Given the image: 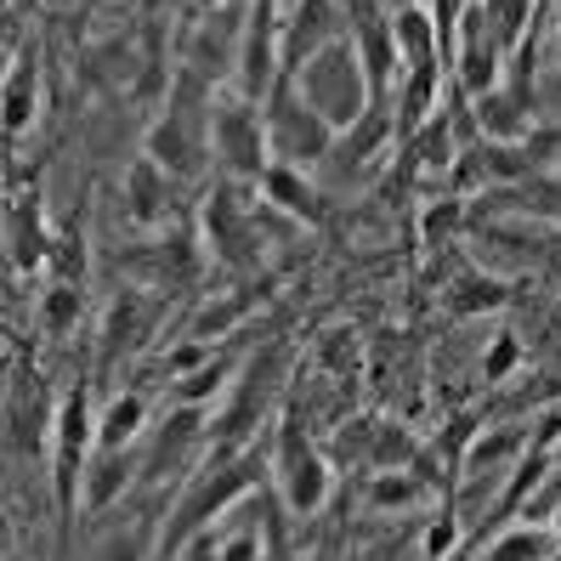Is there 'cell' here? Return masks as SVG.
I'll list each match as a JSON object with an SVG mask.
<instances>
[{
    "label": "cell",
    "mask_w": 561,
    "mask_h": 561,
    "mask_svg": "<svg viewBox=\"0 0 561 561\" xmlns=\"http://www.w3.org/2000/svg\"><path fill=\"white\" fill-rule=\"evenodd\" d=\"M261 477H273V466L255 448L250 454H233V459H227V454H205V466L193 471V477H182L171 522H164V534H159V561H176L187 539L210 534L216 516H227L239 500H250Z\"/></svg>",
    "instance_id": "cell-1"
},
{
    "label": "cell",
    "mask_w": 561,
    "mask_h": 561,
    "mask_svg": "<svg viewBox=\"0 0 561 561\" xmlns=\"http://www.w3.org/2000/svg\"><path fill=\"white\" fill-rule=\"evenodd\" d=\"M227 391H233V357H210L205 369L171 380V403H182V409H210V403L227 398Z\"/></svg>",
    "instance_id": "cell-26"
},
{
    "label": "cell",
    "mask_w": 561,
    "mask_h": 561,
    "mask_svg": "<svg viewBox=\"0 0 561 561\" xmlns=\"http://www.w3.org/2000/svg\"><path fill=\"white\" fill-rule=\"evenodd\" d=\"M51 425H57V403L41 398V380L18 375L7 391V454L23 459V466L51 454Z\"/></svg>",
    "instance_id": "cell-12"
},
{
    "label": "cell",
    "mask_w": 561,
    "mask_h": 561,
    "mask_svg": "<svg viewBox=\"0 0 561 561\" xmlns=\"http://www.w3.org/2000/svg\"><path fill=\"white\" fill-rule=\"evenodd\" d=\"M80 312H85V289L80 284H46V295H41V329L51 341H62L69 329L80 323Z\"/></svg>",
    "instance_id": "cell-30"
},
{
    "label": "cell",
    "mask_w": 561,
    "mask_h": 561,
    "mask_svg": "<svg viewBox=\"0 0 561 561\" xmlns=\"http://www.w3.org/2000/svg\"><path fill=\"white\" fill-rule=\"evenodd\" d=\"M273 488H278V505L289 516H318L329 505V488H335V477H329V459L323 448L312 443L307 420H301V403H295V391L278 403V420H273Z\"/></svg>",
    "instance_id": "cell-3"
},
{
    "label": "cell",
    "mask_w": 561,
    "mask_h": 561,
    "mask_svg": "<svg viewBox=\"0 0 561 561\" xmlns=\"http://www.w3.org/2000/svg\"><path fill=\"white\" fill-rule=\"evenodd\" d=\"M148 398L142 391H119V398H108V409L96 414V448H142L148 437Z\"/></svg>",
    "instance_id": "cell-23"
},
{
    "label": "cell",
    "mask_w": 561,
    "mask_h": 561,
    "mask_svg": "<svg viewBox=\"0 0 561 561\" xmlns=\"http://www.w3.org/2000/svg\"><path fill=\"white\" fill-rule=\"evenodd\" d=\"M556 62H561V35H556Z\"/></svg>",
    "instance_id": "cell-38"
},
{
    "label": "cell",
    "mask_w": 561,
    "mask_h": 561,
    "mask_svg": "<svg viewBox=\"0 0 561 561\" xmlns=\"http://www.w3.org/2000/svg\"><path fill=\"white\" fill-rule=\"evenodd\" d=\"M550 534H556V545H561V505H556V516H550Z\"/></svg>",
    "instance_id": "cell-36"
},
{
    "label": "cell",
    "mask_w": 561,
    "mask_h": 561,
    "mask_svg": "<svg viewBox=\"0 0 561 561\" xmlns=\"http://www.w3.org/2000/svg\"><path fill=\"white\" fill-rule=\"evenodd\" d=\"M556 534L539 522H511L500 527V539L488 545V561H556Z\"/></svg>",
    "instance_id": "cell-27"
},
{
    "label": "cell",
    "mask_w": 561,
    "mask_h": 561,
    "mask_svg": "<svg viewBox=\"0 0 561 561\" xmlns=\"http://www.w3.org/2000/svg\"><path fill=\"white\" fill-rule=\"evenodd\" d=\"M199 7H221V0H199Z\"/></svg>",
    "instance_id": "cell-39"
},
{
    "label": "cell",
    "mask_w": 561,
    "mask_h": 561,
    "mask_svg": "<svg viewBox=\"0 0 561 561\" xmlns=\"http://www.w3.org/2000/svg\"><path fill=\"white\" fill-rule=\"evenodd\" d=\"M261 205H250V187L244 182H227L216 176L205 187V205H199V239L205 255L216 261L221 273H250L261 261Z\"/></svg>",
    "instance_id": "cell-5"
},
{
    "label": "cell",
    "mask_w": 561,
    "mask_h": 561,
    "mask_svg": "<svg viewBox=\"0 0 561 561\" xmlns=\"http://www.w3.org/2000/svg\"><path fill=\"white\" fill-rule=\"evenodd\" d=\"M130 482H142V448H96L85 466V488H80L85 516L114 511L130 493Z\"/></svg>",
    "instance_id": "cell-17"
},
{
    "label": "cell",
    "mask_w": 561,
    "mask_h": 561,
    "mask_svg": "<svg viewBox=\"0 0 561 561\" xmlns=\"http://www.w3.org/2000/svg\"><path fill=\"white\" fill-rule=\"evenodd\" d=\"M391 142H398V108H391V96H380V103L363 114L352 130H341L329 164H341V171H363V164H375L380 153H391Z\"/></svg>",
    "instance_id": "cell-19"
},
{
    "label": "cell",
    "mask_w": 561,
    "mask_h": 561,
    "mask_svg": "<svg viewBox=\"0 0 561 561\" xmlns=\"http://www.w3.org/2000/svg\"><path fill=\"white\" fill-rule=\"evenodd\" d=\"M205 239L193 233V227H182V233L159 239V244H137L125 255V267L137 278H153V289H193L205 278Z\"/></svg>",
    "instance_id": "cell-11"
},
{
    "label": "cell",
    "mask_w": 561,
    "mask_h": 561,
    "mask_svg": "<svg viewBox=\"0 0 561 561\" xmlns=\"http://www.w3.org/2000/svg\"><path fill=\"white\" fill-rule=\"evenodd\" d=\"M159 323V307L148 301V289L114 295V307L103 312V335H96V375H114L119 357H130Z\"/></svg>",
    "instance_id": "cell-13"
},
{
    "label": "cell",
    "mask_w": 561,
    "mask_h": 561,
    "mask_svg": "<svg viewBox=\"0 0 561 561\" xmlns=\"http://www.w3.org/2000/svg\"><path fill=\"white\" fill-rule=\"evenodd\" d=\"M159 534L164 527H153V511L130 516V522H114L91 539L85 561H159Z\"/></svg>",
    "instance_id": "cell-21"
},
{
    "label": "cell",
    "mask_w": 561,
    "mask_h": 561,
    "mask_svg": "<svg viewBox=\"0 0 561 561\" xmlns=\"http://www.w3.org/2000/svg\"><path fill=\"white\" fill-rule=\"evenodd\" d=\"M289 80L301 85V96H307V103H312L329 125H335V130H352L363 114L375 108V85H369V75H363L352 35L329 41L318 57L301 62V75H289Z\"/></svg>",
    "instance_id": "cell-4"
},
{
    "label": "cell",
    "mask_w": 561,
    "mask_h": 561,
    "mask_svg": "<svg viewBox=\"0 0 561 561\" xmlns=\"http://www.w3.org/2000/svg\"><path fill=\"white\" fill-rule=\"evenodd\" d=\"M516 369H522V335H516V329H500V335L488 341L477 375H482V386H505Z\"/></svg>",
    "instance_id": "cell-33"
},
{
    "label": "cell",
    "mask_w": 561,
    "mask_h": 561,
    "mask_svg": "<svg viewBox=\"0 0 561 561\" xmlns=\"http://www.w3.org/2000/svg\"><path fill=\"white\" fill-rule=\"evenodd\" d=\"M459 227H466V199L448 193V199H432L420 210V250H437L443 239H454Z\"/></svg>",
    "instance_id": "cell-32"
},
{
    "label": "cell",
    "mask_w": 561,
    "mask_h": 561,
    "mask_svg": "<svg viewBox=\"0 0 561 561\" xmlns=\"http://www.w3.org/2000/svg\"><path fill=\"white\" fill-rule=\"evenodd\" d=\"M346 35L357 46V62L380 96H398L403 85V51H398V12H386L380 0H346Z\"/></svg>",
    "instance_id": "cell-8"
},
{
    "label": "cell",
    "mask_w": 561,
    "mask_h": 561,
    "mask_svg": "<svg viewBox=\"0 0 561 561\" xmlns=\"http://www.w3.org/2000/svg\"><path fill=\"white\" fill-rule=\"evenodd\" d=\"M312 363L323 375H335L341 386H352V375H357V335L352 329H323L318 346H312Z\"/></svg>",
    "instance_id": "cell-31"
},
{
    "label": "cell",
    "mask_w": 561,
    "mask_h": 561,
    "mask_svg": "<svg viewBox=\"0 0 561 561\" xmlns=\"http://www.w3.org/2000/svg\"><path fill=\"white\" fill-rule=\"evenodd\" d=\"M278 80H284V23H278V0H250V12H244V46H239V69H233V91L250 96V103H267Z\"/></svg>",
    "instance_id": "cell-9"
},
{
    "label": "cell",
    "mask_w": 561,
    "mask_h": 561,
    "mask_svg": "<svg viewBox=\"0 0 561 561\" xmlns=\"http://www.w3.org/2000/svg\"><path fill=\"white\" fill-rule=\"evenodd\" d=\"M556 187H561V171H556Z\"/></svg>",
    "instance_id": "cell-40"
},
{
    "label": "cell",
    "mask_w": 561,
    "mask_h": 561,
    "mask_svg": "<svg viewBox=\"0 0 561 561\" xmlns=\"http://www.w3.org/2000/svg\"><path fill=\"white\" fill-rule=\"evenodd\" d=\"M448 318H482V312H500L511 307V284L493 278V273H459L448 284Z\"/></svg>",
    "instance_id": "cell-25"
},
{
    "label": "cell",
    "mask_w": 561,
    "mask_h": 561,
    "mask_svg": "<svg viewBox=\"0 0 561 561\" xmlns=\"http://www.w3.org/2000/svg\"><path fill=\"white\" fill-rule=\"evenodd\" d=\"M210 153H216V171L227 182L261 187V176L273 171V142H267L261 103H250V96H239V91H221L216 119H210Z\"/></svg>",
    "instance_id": "cell-7"
},
{
    "label": "cell",
    "mask_w": 561,
    "mask_h": 561,
    "mask_svg": "<svg viewBox=\"0 0 561 561\" xmlns=\"http://www.w3.org/2000/svg\"><path fill=\"white\" fill-rule=\"evenodd\" d=\"M267 527H255V522H239V527H221V550L216 561H267Z\"/></svg>",
    "instance_id": "cell-34"
},
{
    "label": "cell",
    "mask_w": 561,
    "mask_h": 561,
    "mask_svg": "<svg viewBox=\"0 0 561 561\" xmlns=\"http://www.w3.org/2000/svg\"><path fill=\"white\" fill-rule=\"evenodd\" d=\"M255 199L267 205V210H278L289 227H318V221H329V199L312 187L307 171H295V164H273V171L261 176Z\"/></svg>",
    "instance_id": "cell-16"
},
{
    "label": "cell",
    "mask_w": 561,
    "mask_h": 561,
    "mask_svg": "<svg viewBox=\"0 0 561 561\" xmlns=\"http://www.w3.org/2000/svg\"><path fill=\"white\" fill-rule=\"evenodd\" d=\"M420 448L425 443L403 420H369V432H363V443H357V459H363V471H409L420 459Z\"/></svg>",
    "instance_id": "cell-20"
},
{
    "label": "cell",
    "mask_w": 561,
    "mask_h": 561,
    "mask_svg": "<svg viewBox=\"0 0 561 561\" xmlns=\"http://www.w3.org/2000/svg\"><path fill=\"white\" fill-rule=\"evenodd\" d=\"M261 119H267V142H273V164H295V171H318L335 153L341 130L329 125L289 75L273 85V96L261 103Z\"/></svg>",
    "instance_id": "cell-6"
},
{
    "label": "cell",
    "mask_w": 561,
    "mask_h": 561,
    "mask_svg": "<svg viewBox=\"0 0 561 561\" xmlns=\"http://www.w3.org/2000/svg\"><path fill=\"white\" fill-rule=\"evenodd\" d=\"M171 193H176V176L164 171L159 159H137L125 171V187H119V199H125V221L130 227H159L164 216H171Z\"/></svg>",
    "instance_id": "cell-18"
},
{
    "label": "cell",
    "mask_w": 561,
    "mask_h": 561,
    "mask_svg": "<svg viewBox=\"0 0 561 561\" xmlns=\"http://www.w3.org/2000/svg\"><path fill=\"white\" fill-rule=\"evenodd\" d=\"M51 244H57V233L46 227L41 187L35 193H18V199L7 205V261H12V273H23V278L46 273L51 267Z\"/></svg>",
    "instance_id": "cell-15"
},
{
    "label": "cell",
    "mask_w": 561,
    "mask_h": 561,
    "mask_svg": "<svg viewBox=\"0 0 561 561\" xmlns=\"http://www.w3.org/2000/svg\"><path fill=\"white\" fill-rule=\"evenodd\" d=\"M96 454V414H91V386H69L57 398V425H51V493H57V561H69L75 545V516L80 488H85V466Z\"/></svg>",
    "instance_id": "cell-2"
},
{
    "label": "cell",
    "mask_w": 561,
    "mask_h": 561,
    "mask_svg": "<svg viewBox=\"0 0 561 561\" xmlns=\"http://www.w3.org/2000/svg\"><path fill=\"white\" fill-rule=\"evenodd\" d=\"M454 545H459V511L448 505V511H443V516H437L432 527H425V556L437 561V556H448Z\"/></svg>",
    "instance_id": "cell-35"
},
{
    "label": "cell",
    "mask_w": 561,
    "mask_h": 561,
    "mask_svg": "<svg viewBox=\"0 0 561 561\" xmlns=\"http://www.w3.org/2000/svg\"><path fill=\"white\" fill-rule=\"evenodd\" d=\"M210 443V414L205 409H182L171 403L159 414V425L142 437V488H164V482H176L187 466H193V454H199Z\"/></svg>",
    "instance_id": "cell-10"
},
{
    "label": "cell",
    "mask_w": 561,
    "mask_h": 561,
    "mask_svg": "<svg viewBox=\"0 0 561 561\" xmlns=\"http://www.w3.org/2000/svg\"><path fill=\"white\" fill-rule=\"evenodd\" d=\"M46 273H51L57 284H80V289H85V278H91V244H85V227H80V221H69V227L57 233Z\"/></svg>",
    "instance_id": "cell-28"
},
{
    "label": "cell",
    "mask_w": 561,
    "mask_h": 561,
    "mask_svg": "<svg viewBox=\"0 0 561 561\" xmlns=\"http://www.w3.org/2000/svg\"><path fill=\"white\" fill-rule=\"evenodd\" d=\"M363 493H369L375 511H414L432 488H425L414 471H369V488Z\"/></svg>",
    "instance_id": "cell-29"
},
{
    "label": "cell",
    "mask_w": 561,
    "mask_h": 561,
    "mask_svg": "<svg viewBox=\"0 0 561 561\" xmlns=\"http://www.w3.org/2000/svg\"><path fill=\"white\" fill-rule=\"evenodd\" d=\"M346 35V7L341 0H289L284 18V75H301V62L318 57L329 41Z\"/></svg>",
    "instance_id": "cell-14"
},
{
    "label": "cell",
    "mask_w": 561,
    "mask_h": 561,
    "mask_svg": "<svg viewBox=\"0 0 561 561\" xmlns=\"http://www.w3.org/2000/svg\"><path fill=\"white\" fill-rule=\"evenodd\" d=\"M534 12H539V18H545V12H550V0H534Z\"/></svg>",
    "instance_id": "cell-37"
},
{
    "label": "cell",
    "mask_w": 561,
    "mask_h": 561,
    "mask_svg": "<svg viewBox=\"0 0 561 561\" xmlns=\"http://www.w3.org/2000/svg\"><path fill=\"white\" fill-rule=\"evenodd\" d=\"M267 284L273 278H261V284H244V289H233V295H221V301H205L199 312H193V323H187V341H227L233 329L255 312V301L267 295Z\"/></svg>",
    "instance_id": "cell-22"
},
{
    "label": "cell",
    "mask_w": 561,
    "mask_h": 561,
    "mask_svg": "<svg viewBox=\"0 0 561 561\" xmlns=\"http://www.w3.org/2000/svg\"><path fill=\"white\" fill-rule=\"evenodd\" d=\"M35 119H41V69H35V46H28L7 69V137L18 142Z\"/></svg>",
    "instance_id": "cell-24"
}]
</instances>
